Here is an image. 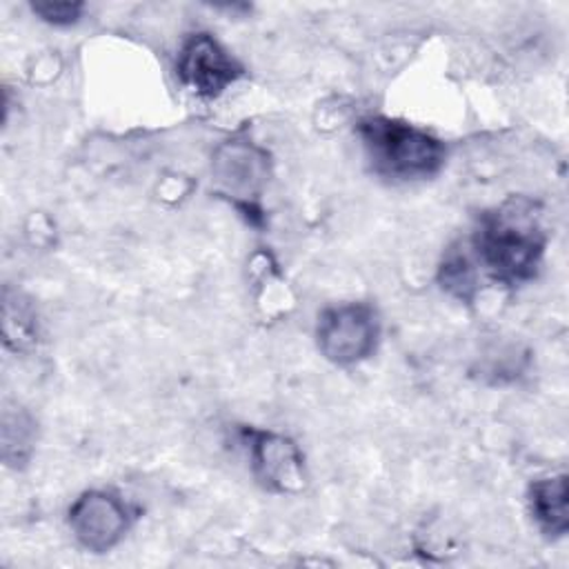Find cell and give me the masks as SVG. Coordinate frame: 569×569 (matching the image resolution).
I'll use <instances>...</instances> for the list:
<instances>
[{"instance_id":"3","label":"cell","mask_w":569,"mask_h":569,"mask_svg":"<svg viewBox=\"0 0 569 569\" xmlns=\"http://www.w3.org/2000/svg\"><path fill=\"white\" fill-rule=\"evenodd\" d=\"M380 316L369 302H338L318 316L316 342L320 353L340 367L373 356L380 342Z\"/></svg>"},{"instance_id":"8","label":"cell","mask_w":569,"mask_h":569,"mask_svg":"<svg viewBox=\"0 0 569 569\" xmlns=\"http://www.w3.org/2000/svg\"><path fill=\"white\" fill-rule=\"evenodd\" d=\"M529 511L538 529L549 538H560L569 529V509H567V476L556 473L538 478L529 485Z\"/></svg>"},{"instance_id":"2","label":"cell","mask_w":569,"mask_h":569,"mask_svg":"<svg viewBox=\"0 0 569 569\" xmlns=\"http://www.w3.org/2000/svg\"><path fill=\"white\" fill-rule=\"evenodd\" d=\"M367 160L373 171L391 180H422L436 176L447 158V147L433 133L389 116H369L358 122Z\"/></svg>"},{"instance_id":"10","label":"cell","mask_w":569,"mask_h":569,"mask_svg":"<svg viewBox=\"0 0 569 569\" xmlns=\"http://www.w3.org/2000/svg\"><path fill=\"white\" fill-rule=\"evenodd\" d=\"M33 13L40 16V20L49 22V24H56V27H67V24H73L84 4L82 2H33L31 4Z\"/></svg>"},{"instance_id":"1","label":"cell","mask_w":569,"mask_h":569,"mask_svg":"<svg viewBox=\"0 0 569 569\" xmlns=\"http://www.w3.org/2000/svg\"><path fill=\"white\" fill-rule=\"evenodd\" d=\"M545 244L536 202L513 196L478 218L469 238L471 253H465L476 276L482 271L496 284L518 287L536 278Z\"/></svg>"},{"instance_id":"7","label":"cell","mask_w":569,"mask_h":569,"mask_svg":"<svg viewBox=\"0 0 569 569\" xmlns=\"http://www.w3.org/2000/svg\"><path fill=\"white\" fill-rule=\"evenodd\" d=\"M176 73L187 89L211 100L238 82L244 69L211 33L198 31L182 42Z\"/></svg>"},{"instance_id":"5","label":"cell","mask_w":569,"mask_h":569,"mask_svg":"<svg viewBox=\"0 0 569 569\" xmlns=\"http://www.w3.org/2000/svg\"><path fill=\"white\" fill-rule=\"evenodd\" d=\"M211 176L218 189L229 196L238 209L256 216L258 198L269 180V156L251 140L231 138L213 151Z\"/></svg>"},{"instance_id":"4","label":"cell","mask_w":569,"mask_h":569,"mask_svg":"<svg viewBox=\"0 0 569 569\" xmlns=\"http://www.w3.org/2000/svg\"><path fill=\"white\" fill-rule=\"evenodd\" d=\"M133 520L136 511L129 502L109 489H89L80 493L67 511L71 536L91 553H107L120 545Z\"/></svg>"},{"instance_id":"6","label":"cell","mask_w":569,"mask_h":569,"mask_svg":"<svg viewBox=\"0 0 569 569\" xmlns=\"http://www.w3.org/2000/svg\"><path fill=\"white\" fill-rule=\"evenodd\" d=\"M240 436L251 471L264 489L273 493H298L305 489V458L291 438L253 427H242Z\"/></svg>"},{"instance_id":"9","label":"cell","mask_w":569,"mask_h":569,"mask_svg":"<svg viewBox=\"0 0 569 569\" xmlns=\"http://www.w3.org/2000/svg\"><path fill=\"white\" fill-rule=\"evenodd\" d=\"M4 342L7 347H13L16 351L27 349L33 345L38 329H36V316L31 307L16 293V298L4 293Z\"/></svg>"}]
</instances>
